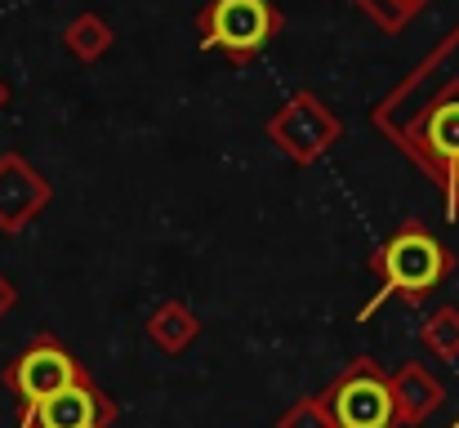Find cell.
<instances>
[{
    "instance_id": "cell-1",
    "label": "cell",
    "mask_w": 459,
    "mask_h": 428,
    "mask_svg": "<svg viewBox=\"0 0 459 428\" xmlns=\"http://www.w3.org/2000/svg\"><path fill=\"white\" fill-rule=\"evenodd\" d=\"M455 259L451 250L420 223V219H406L375 255H370V273L379 277V294L361 308V317H370L379 303L388 299H406V303H420L429 299L437 285L451 277Z\"/></svg>"
},
{
    "instance_id": "cell-2",
    "label": "cell",
    "mask_w": 459,
    "mask_h": 428,
    "mask_svg": "<svg viewBox=\"0 0 459 428\" xmlns=\"http://www.w3.org/2000/svg\"><path fill=\"white\" fill-rule=\"evenodd\" d=\"M281 27H286V18L273 0H205L196 9L201 49L223 54L228 63L259 58L281 36Z\"/></svg>"
},
{
    "instance_id": "cell-3",
    "label": "cell",
    "mask_w": 459,
    "mask_h": 428,
    "mask_svg": "<svg viewBox=\"0 0 459 428\" xmlns=\"http://www.w3.org/2000/svg\"><path fill=\"white\" fill-rule=\"evenodd\" d=\"M316 402L325 406L330 428H397V397H393V375L379 371L375 357H352L321 393Z\"/></svg>"
},
{
    "instance_id": "cell-4",
    "label": "cell",
    "mask_w": 459,
    "mask_h": 428,
    "mask_svg": "<svg viewBox=\"0 0 459 428\" xmlns=\"http://www.w3.org/2000/svg\"><path fill=\"white\" fill-rule=\"evenodd\" d=\"M406 152L446 188V197H459V76L442 81L437 94L406 121L402 130Z\"/></svg>"
},
{
    "instance_id": "cell-5",
    "label": "cell",
    "mask_w": 459,
    "mask_h": 428,
    "mask_svg": "<svg viewBox=\"0 0 459 428\" xmlns=\"http://www.w3.org/2000/svg\"><path fill=\"white\" fill-rule=\"evenodd\" d=\"M85 375L90 371L63 348L58 335H36L31 344H22L9 357V366L0 371V384L18 402V420H27L36 406H45L54 393H63L67 384H76Z\"/></svg>"
},
{
    "instance_id": "cell-6",
    "label": "cell",
    "mask_w": 459,
    "mask_h": 428,
    "mask_svg": "<svg viewBox=\"0 0 459 428\" xmlns=\"http://www.w3.org/2000/svg\"><path fill=\"white\" fill-rule=\"evenodd\" d=\"M268 139L277 143V152L295 165H312L316 156H325L334 143L343 139V121L312 94V90H299L290 94L273 117H268Z\"/></svg>"
},
{
    "instance_id": "cell-7",
    "label": "cell",
    "mask_w": 459,
    "mask_h": 428,
    "mask_svg": "<svg viewBox=\"0 0 459 428\" xmlns=\"http://www.w3.org/2000/svg\"><path fill=\"white\" fill-rule=\"evenodd\" d=\"M54 201V183L18 152L0 156V232L18 237L27 232Z\"/></svg>"
},
{
    "instance_id": "cell-8",
    "label": "cell",
    "mask_w": 459,
    "mask_h": 428,
    "mask_svg": "<svg viewBox=\"0 0 459 428\" xmlns=\"http://www.w3.org/2000/svg\"><path fill=\"white\" fill-rule=\"evenodd\" d=\"M121 415V406L85 375L76 384H67L63 393H54L45 406H36L18 428H112Z\"/></svg>"
},
{
    "instance_id": "cell-9",
    "label": "cell",
    "mask_w": 459,
    "mask_h": 428,
    "mask_svg": "<svg viewBox=\"0 0 459 428\" xmlns=\"http://www.w3.org/2000/svg\"><path fill=\"white\" fill-rule=\"evenodd\" d=\"M393 397H397L402 424H424V420H433V411L446 402V389H442V380H433L429 366L406 362V366L393 375Z\"/></svg>"
},
{
    "instance_id": "cell-10",
    "label": "cell",
    "mask_w": 459,
    "mask_h": 428,
    "mask_svg": "<svg viewBox=\"0 0 459 428\" xmlns=\"http://www.w3.org/2000/svg\"><path fill=\"white\" fill-rule=\"evenodd\" d=\"M196 335H201V317H196L183 299L156 303V312L148 317V339H152L160 353H169V357L187 353V348L196 344Z\"/></svg>"
},
{
    "instance_id": "cell-11",
    "label": "cell",
    "mask_w": 459,
    "mask_h": 428,
    "mask_svg": "<svg viewBox=\"0 0 459 428\" xmlns=\"http://www.w3.org/2000/svg\"><path fill=\"white\" fill-rule=\"evenodd\" d=\"M112 27L99 18V13H76L67 27H63V45L76 63H99L108 49H112Z\"/></svg>"
},
{
    "instance_id": "cell-12",
    "label": "cell",
    "mask_w": 459,
    "mask_h": 428,
    "mask_svg": "<svg viewBox=\"0 0 459 428\" xmlns=\"http://www.w3.org/2000/svg\"><path fill=\"white\" fill-rule=\"evenodd\" d=\"M420 339L433 357H446L455 362L459 357V308H437L424 326H420Z\"/></svg>"
},
{
    "instance_id": "cell-13",
    "label": "cell",
    "mask_w": 459,
    "mask_h": 428,
    "mask_svg": "<svg viewBox=\"0 0 459 428\" xmlns=\"http://www.w3.org/2000/svg\"><path fill=\"white\" fill-rule=\"evenodd\" d=\"M424 4H429V0H357V9H366L384 31H402Z\"/></svg>"
},
{
    "instance_id": "cell-14",
    "label": "cell",
    "mask_w": 459,
    "mask_h": 428,
    "mask_svg": "<svg viewBox=\"0 0 459 428\" xmlns=\"http://www.w3.org/2000/svg\"><path fill=\"white\" fill-rule=\"evenodd\" d=\"M277 428H330V415H325V406L316 397H299V402H290L281 411Z\"/></svg>"
},
{
    "instance_id": "cell-15",
    "label": "cell",
    "mask_w": 459,
    "mask_h": 428,
    "mask_svg": "<svg viewBox=\"0 0 459 428\" xmlns=\"http://www.w3.org/2000/svg\"><path fill=\"white\" fill-rule=\"evenodd\" d=\"M13 308H18V285L0 273V321H4V312H13Z\"/></svg>"
},
{
    "instance_id": "cell-16",
    "label": "cell",
    "mask_w": 459,
    "mask_h": 428,
    "mask_svg": "<svg viewBox=\"0 0 459 428\" xmlns=\"http://www.w3.org/2000/svg\"><path fill=\"white\" fill-rule=\"evenodd\" d=\"M4 103H9V90H4V85H0V108H4Z\"/></svg>"
}]
</instances>
